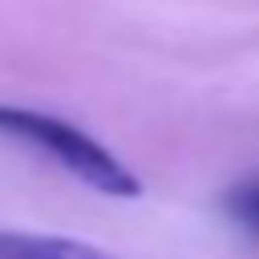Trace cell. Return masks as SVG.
Here are the masks:
<instances>
[{"mask_svg": "<svg viewBox=\"0 0 259 259\" xmlns=\"http://www.w3.org/2000/svg\"><path fill=\"white\" fill-rule=\"evenodd\" d=\"M0 138H12L20 146L53 158L65 174L93 186L97 194H109V198H138L142 194V178L109 146H101L93 134H85L81 125L57 117V113L0 101Z\"/></svg>", "mask_w": 259, "mask_h": 259, "instance_id": "6da1fadb", "label": "cell"}, {"mask_svg": "<svg viewBox=\"0 0 259 259\" xmlns=\"http://www.w3.org/2000/svg\"><path fill=\"white\" fill-rule=\"evenodd\" d=\"M0 259H113L93 243L40 235V231H0Z\"/></svg>", "mask_w": 259, "mask_h": 259, "instance_id": "7a4b0ae2", "label": "cell"}, {"mask_svg": "<svg viewBox=\"0 0 259 259\" xmlns=\"http://www.w3.org/2000/svg\"><path fill=\"white\" fill-rule=\"evenodd\" d=\"M223 214L247 239L259 243V174H247V178H239L223 190Z\"/></svg>", "mask_w": 259, "mask_h": 259, "instance_id": "3957f363", "label": "cell"}]
</instances>
